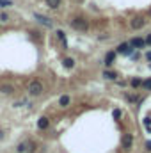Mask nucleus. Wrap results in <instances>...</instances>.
<instances>
[{"mask_svg": "<svg viewBox=\"0 0 151 153\" xmlns=\"http://www.w3.org/2000/svg\"><path fill=\"white\" fill-rule=\"evenodd\" d=\"M70 25H71V29L80 30V32H85V30L89 29V23H87V20H85V18H82V16H76V18H73V20L70 22Z\"/></svg>", "mask_w": 151, "mask_h": 153, "instance_id": "nucleus-1", "label": "nucleus"}, {"mask_svg": "<svg viewBox=\"0 0 151 153\" xmlns=\"http://www.w3.org/2000/svg\"><path fill=\"white\" fill-rule=\"evenodd\" d=\"M43 91H44V87L39 80H32L29 84V94L30 96H39V94H43Z\"/></svg>", "mask_w": 151, "mask_h": 153, "instance_id": "nucleus-2", "label": "nucleus"}, {"mask_svg": "<svg viewBox=\"0 0 151 153\" xmlns=\"http://www.w3.org/2000/svg\"><path fill=\"white\" fill-rule=\"evenodd\" d=\"M133 46L130 45V43H123V45H119V48H117V53H123V55H132L133 53Z\"/></svg>", "mask_w": 151, "mask_h": 153, "instance_id": "nucleus-3", "label": "nucleus"}, {"mask_svg": "<svg viewBox=\"0 0 151 153\" xmlns=\"http://www.w3.org/2000/svg\"><path fill=\"white\" fill-rule=\"evenodd\" d=\"M130 25H132V29H133V30H139V29H142V27L146 25V20H144V18H141V16H137V18H133V20L130 22Z\"/></svg>", "mask_w": 151, "mask_h": 153, "instance_id": "nucleus-4", "label": "nucleus"}, {"mask_svg": "<svg viewBox=\"0 0 151 153\" xmlns=\"http://www.w3.org/2000/svg\"><path fill=\"white\" fill-rule=\"evenodd\" d=\"M130 45H132L133 48H137V50H142V48H146V39L133 38V39H130Z\"/></svg>", "mask_w": 151, "mask_h": 153, "instance_id": "nucleus-5", "label": "nucleus"}, {"mask_svg": "<svg viewBox=\"0 0 151 153\" xmlns=\"http://www.w3.org/2000/svg\"><path fill=\"white\" fill-rule=\"evenodd\" d=\"M70 103H71V96H70V94H62V96L59 98V107L66 109V107H68Z\"/></svg>", "mask_w": 151, "mask_h": 153, "instance_id": "nucleus-6", "label": "nucleus"}, {"mask_svg": "<svg viewBox=\"0 0 151 153\" xmlns=\"http://www.w3.org/2000/svg\"><path fill=\"white\" fill-rule=\"evenodd\" d=\"M115 52H109L107 55H105V66H112L114 62H115Z\"/></svg>", "mask_w": 151, "mask_h": 153, "instance_id": "nucleus-7", "label": "nucleus"}, {"mask_svg": "<svg viewBox=\"0 0 151 153\" xmlns=\"http://www.w3.org/2000/svg\"><path fill=\"white\" fill-rule=\"evenodd\" d=\"M48 125H50V121H48V117H44V116H41L38 119V128L41 130H46L48 128Z\"/></svg>", "mask_w": 151, "mask_h": 153, "instance_id": "nucleus-8", "label": "nucleus"}, {"mask_svg": "<svg viewBox=\"0 0 151 153\" xmlns=\"http://www.w3.org/2000/svg\"><path fill=\"white\" fill-rule=\"evenodd\" d=\"M132 143H133V137L128 134V135H124V139H123V148L124 150H132Z\"/></svg>", "mask_w": 151, "mask_h": 153, "instance_id": "nucleus-9", "label": "nucleus"}, {"mask_svg": "<svg viewBox=\"0 0 151 153\" xmlns=\"http://www.w3.org/2000/svg\"><path fill=\"white\" fill-rule=\"evenodd\" d=\"M62 66H64L66 70H73V68H75V59H71V57H66V59L62 61Z\"/></svg>", "mask_w": 151, "mask_h": 153, "instance_id": "nucleus-10", "label": "nucleus"}, {"mask_svg": "<svg viewBox=\"0 0 151 153\" xmlns=\"http://www.w3.org/2000/svg\"><path fill=\"white\" fill-rule=\"evenodd\" d=\"M34 16L38 18V20L41 22V23H43V25H46V27H52V22H50V18H46V16H41V14H38V13H36Z\"/></svg>", "mask_w": 151, "mask_h": 153, "instance_id": "nucleus-11", "label": "nucleus"}, {"mask_svg": "<svg viewBox=\"0 0 151 153\" xmlns=\"http://www.w3.org/2000/svg\"><path fill=\"white\" fill-rule=\"evenodd\" d=\"M55 34H57V39H59V41L62 43V46L66 48V46H68V43H66V36H64V32H62V30H57Z\"/></svg>", "mask_w": 151, "mask_h": 153, "instance_id": "nucleus-12", "label": "nucleus"}, {"mask_svg": "<svg viewBox=\"0 0 151 153\" xmlns=\"http://www.w3.org/2000/svg\"><path fill=\"white\" fill-rule=\"evenodd\" d=\"M46 5H48L50 9H57V7L61 5V0H46Z\"/></svg>", "mask_w": 151, "mask_h": 153, "instance_id": "nucleus-13", "label": "nucleus"}, {"mask_svg": "<svg viewBox=\"0 0 151 153\" xmlns=\"http://www.w3.org/2000/svg\"><path fill=\"white\" fill-rule=\"evenodd\" d=\"M103 76H105L107 80H115V78H117V73H115V71H105Z\"/></svg>", "mask_w": 151, "mask_h": 153, "instance_id": "nucleus-14", "label": "nucleus"}, {"mask_svg": "<svg viewBox=\"0 0 151 153\" xmlns=\"http://www.w3.org/2000/svg\"><path fill=\"white\" fill-rule=\"evenodd\" d=\"M0 91H2L4 94H9V93H13V91H14V87H13V85H2V87H0Z\"/></svg>", "mask_w": 151, "mask_h": 153, "instance_id": "nucleus-15", "label": "nucleus"}, {"mask_svg": "<svg viewBox=\"0 0 151 153\" xmlns=\"http://www.w3.org/2000/svg\"><path fill=\"white\" fill-rule=\"evenodd\" d=\"M142 89H146V91H151V78L148 80H142V85H141Z\"/></svg>", "mask_w": 151, "mask_h": 153, "instance_id": "nucleus-16", "label": "nucleus"}, {"mask_svg": "<svg viewBox=\"0 0 151 153\" xmlns=\"http://www.w3.org/2000/svg\"><path fill=\"white\" fill-rule=\"evenodd\" d=\"M130 84H132V87H141V85H142V80H141V78H132Z\"/></svg>", "mask_w": 151, "mask_h": 153, "instance_id": "nucleus-17", "label": "nucleus"}, {"mask_svg": "<svg viewBox=\"0 0 151 153\" xmlns=\"http://www.w3.org/2000/svg\"><path fill=\"white\" fill-rule=\"evenodd\" d=\"M27 152H29V153L36 152V143H32V141H30V143H27Z\"/></svg>", "mask_w": 151, "mask_h": 153, "instance_id": "nucleus-18", "label": "nucleus"}, {"mask_svg": "<svg viewBox=\"0 0 151 153\" xmlns=\"http://www.w3.org/2000/svg\"><path fill=\"white\" fill-rule=\"evenodd\" d=\"M20 153H23V152H27V143H21V144H18V148H16Z\"/></svg>", "mask_w": 151, "mask_h": 153, "instance_id": "nucleus-19", "label": "nucleus"}, {"mask_svg": "<svg viewBox=\"0 0 151 153\" xmlns=\"http://www.w3.org/2000/svg\"><path fill=\"white\" fill-rule=\"evenodd\" d=\"M144 125H146V130L151 132V119L150 117H144Z\"/></svg>", "mask_w": 151, "mask_h": 153, "instance_id": "nucleus-20", "label": "nucleus"}, {"mask_svg": "<svg viewBox=\"0 0 151 153\" xmlns=\"http://www.w3.org/2000/svg\"><path fill=\"white\" fill-rule=\"evenodd\" d=\"M11 4H13L11 0H0V5H2V7H9Z\"/></svg>", "mask_w": 151, "mask_h": 153, "instance_id": "nucleus-21", "label": "nucleus"}, {"mask_svg": "<svg viewBox=\"0 0 151 153\" xmlns=\"http://www.w3.org/2000/svg\"><path fill=\"white\" fill-rule=\"evenodd\" d=\"M7 18H9V16H7L5 13H2V14H0V23H4V22H7Z\"/></svg>", "mask_w": 151, "mask_h": 153, "instance_id": "nucleus-22", "label": "nucleus"}, {"mask_svg": "<svg viewBox=\"0 0 151 153\" xmlns=\"http://www.w3.org/2000/svg\"><path fill=\"white\" fill-rule=\"evenodd\" d=\"M146 61H150V62H151V50H150V52H146Z\"/></svg>", "mask_w": 151, "mask_h": 153, "instance_id": "nucleus-23", "label": "nucleus"}, {"mask_svg": "<svg viewBox=\"0 0 151 153\" xmlns=\"http://www.w3.org/2000/svg\"><path fill=\"white\" fill-rule=\"evenodd\" d=\"M119 116H121V111H119V109H117V111H114V117H119Z\"/></svg>", "mask_w": 151, "mask_h": 153, "instance_id": "nucleus-24", "label": "nucleus"}, {"mask_svg": "<svg viewBox=\"0 0 151 153\" xmlns=\"http://www.w3.org/2000/svg\"><path fill=\"white\" fill-rule=\"evenodd\" d=\"M146 150H148V152H151V141H148V143H146Z\"/></svg>", "mask_w": 151, "mask_h": 153, "instance_id": "nucleus-25", "label": "nucleus"}, {"mask_svg": "<svg viewBox=\"0 0 151 153\" xmlns=\"http://www.w3.org/2000/svg\"><path fill=\"white\" fill-rule=\"evenodd\" d=\"M146 45H150V46H151V34L146 38Z\"/></svg>", "mask_w": 151, "mask_h": 153, "instance_id": "nucleus-26", "label": "nucleus"}, {"mask_svg": "<svg viewBox=\"0 0 151 153\" xmlns=\"http://www.w3.org/2000/svg\"><path fill=\"white\" fill-rule=\"evenodd\" d=\"M0 139H4V132L2 130H0Z\"/></svg>", "mask_w": 151, "mask_h": 153, "instance_id": "nucleus-27", "label": "nucleus"}, {"mask_svg": "<svg viewBox=\"0 0 151 153\" xmlns=\"http://www.w3.org/2000/svg\"><path fill=\"white\" fill-rule=\"evenodd\" d=\"M150 70H151V62H150Z\"/></svg>", "mask_w": 151, "mask_h": 153, "instance_id": "nucleus-28", "label": "nucleus"}, {"mask_svg": "<svg viewBox=\"0 0 151 153\" xmlns=\"http://www.w3.org/2000/svg\"><path fill=\"white\" fill-rule=\"evenodd\" d=\"M0 25H2V23H0Z\"/></svg>", "mask_w": 151, "mask_h": 153, "instance_id": "nucleus-29", "label": "nucleus"}]
</instances>
